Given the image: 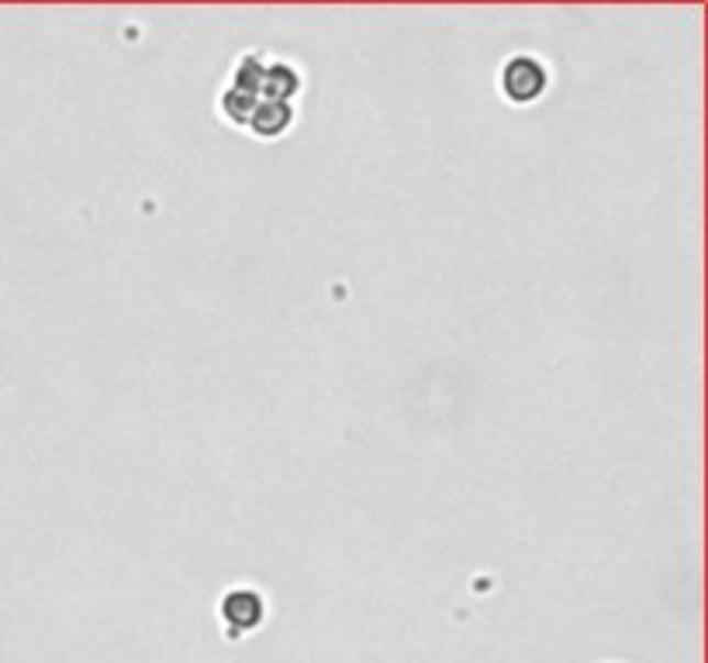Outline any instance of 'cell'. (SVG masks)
Segmentation results:
<instances>
[{
  "label": "cell",
  "mask_w": 708,
  "mask_h": 663,
  "mask_svg": "<svg viewBox=\"0 0 708 663\" xmlns=\"http://www.w3.org/2000/svg\"><path fill=\"white\" fill-rule=\"evenodd\" d=\"M301 87H305V73L295 63L270 59V63H266V73H263V84H259V97H263V101L295 104V97L301 93Z\"/></svg>",
  "instance_id": "3957f363"
},
{
  "label": "cell",
  "mask_w": 708,
  "mask_h": 663,
  "mask_svg": "<svg viewBox=\"0 0 708 663\" xmlns=\"http://www.w3.org/2000/svg\"><path fill=\"white\" fill-rule=\"evenodd\" d=\"M290 125H295V104H287V101H263L259 97V104L250 118V132L259 135V139H277L284 135Z\"/></svg>",
  "instance_id": "277c9868"
},
{
  "label": "cell",
  "mask_w": 708,
  "mask_h": 663,
  "mask_svg": "<svg viewBox=\"0 0 708 663\" xmlns=\"http://www.w3.org/2000/svg\"><path fill=\"white\" fill-rule=\"evenodd\" d=\"M266 63H270V56H263V53H242L232 66V80L229 87H239V90H250L259 97V84H263V73H266Z\"/></svg>",
  "instance_id": "8992f818"
},
{
  "label": "cell",
  "mask_w": 708,
  "mask_h": 663,
  "mask_svg": "<svg viewBox=\"0 0 708 663\" xmlns=\"http://www.w3.org/2000/svg\"><path fill=\"white\" fill-rule=\"evenodd\" d=\"M256 104H259V97L250 93V90H239V87H225L222 97H218V111H222V118L232 121V125H239V129L250 125Z\"/></svg>",
  "instance_id": "5b68a950"
},
{
  "label": "cell",
  "mask_w": 708,
  "mask_h": 663,
  "mask_svg": "<svg viewBox=\"0 0 708 663\" xmlns=\"http://www.w3.org/2000/svg\"><path fill=\"white\" fill-rule=\"evenodd\" d=\"M218 616H222V626L229 632V640H239L253 629L263 626L266 619V598L256 592L253 584H235L218 601Z\"/></svg>",
  "instance_id": "7a4b0ae2"
},
{
  "label": "cell",
  "mask_w": 708,
  "mask_h": 663,
  "mask_svg": "<svg viewBox=\"0 0 708 663\" xmlns=\"http://www.w3.org/2000/svg\"><path fill=\"white\" fill-rule=\"evenodd\" d=\"M498 90L508 104H532L550 90V66L535 53H516L501 63Z\"/></svg>",
  "instance_id": "6da1fadb"
}]
</instances>
